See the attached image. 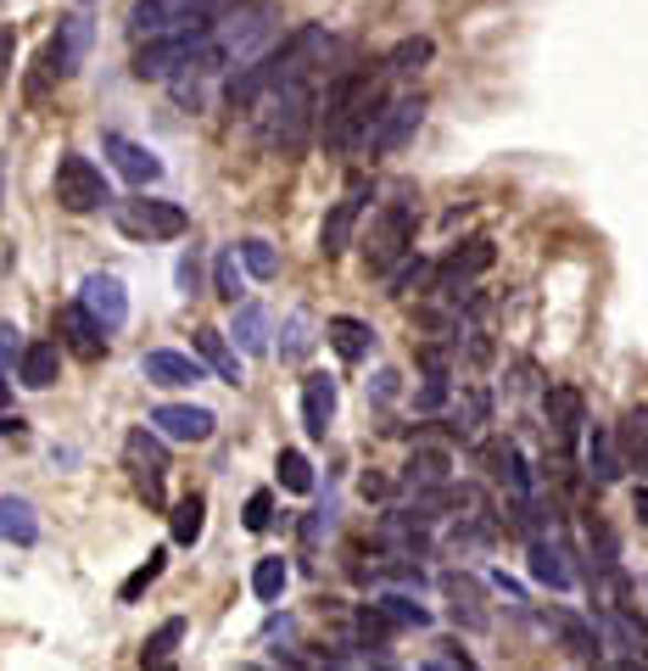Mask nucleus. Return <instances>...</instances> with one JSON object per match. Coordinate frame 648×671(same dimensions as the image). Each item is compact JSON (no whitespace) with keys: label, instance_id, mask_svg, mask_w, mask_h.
Returning a JSON list of instances; mask_svg holds the SVG:
<instances>
[{"label":"nucleus","instance_id":"nucleus-1","mask_svg":"<svg viewBox=\"0 0 648 671\" xmlns=\"http://www.w3.org/2000/svg\"><path fill=\"white\" fill-rule=\"evenodd\" d=\"M319 56H330V34L319 29V23H308V29H297L286 45H274V51H263L257 62H246L241 73H230V107H257L268 90H280V84H291V78H314V67H319Z\"/></svg>","mask_w":648,"mask_h":671},{"label":"nucleus","instance_id":"nucleus-2","mask_svg":"<svg viewBox=\"0 0 648 671\" xmlns=\"http://www.w3.org/2000/svg\"><path fill=\"white\" fill-rule=\"evenodd\" d=\"M386 102H392V96H386V73H381V62H375V67H358V73H341V78L330 84V96H325V113H319L325 146H330V151H352V146H363Z\"/></svg>","mask_w":648,"mask_h":671},{"label":"nucleus","instance_id":"nucleus-3","mask_svg":"<svg viewBox=\"0 0 648 671\" xmlns=\"http://www.w3.org/2000/svg\"><path fill=\"white\" fill-rule=\"evenodd\" d=\"M314 124H319V113H314V78H291V84H280V90H268L257 102V146L263 151H280V157L302 151L308 135H314Z\"/></svg>","mask_w":648,"mask_h":671},{"label":"nucleus","instance_id":"nucleus-4","mask_svg":"<svg viewBox=\"0 0 648 671\" xmlns=\"http://www.w3.org/2000/svg\"><path fill=\"white\" fill-rule=\"evenodd\" d=\"M414 235H419V207H414V196L386 202L381 219H375V230H369V246H363L369 275H392L403 258H414Z\"/></svg>","mask_w":648,"mask_h":671},{"label":"nucleus","instance_id":"nucleus-5","mask_svg":"<svg viewBox=\"0 0 648 671\" xmlns=\"http://www.w3.org/2000/svg\"><path fill=\"white\" fill-rule=\"evenodd\" d=\"M224 0H135L129 7V34L135 40H162L184 29H213Z\"/></svg>","mask_w":648,"mask_h":671},{"label":"nucleus","instance_id":"nucleus-6","mask_svg":"<svg viewBox=\"0 0 648 671\" xmlns=\"http://www.w3.org/2000/svg\"><path fill=\"white\" fill-rule=\"evenodd\" d=\"M113 219L129 241H173V235L191 230V213L179 202H162V196H129V202L113 207Z\"/></svg>","mask_w":648,"mask_h":671},{"label":"nucleus","instance_id":"nucleus-7","mask_svg":"<svg viewBox=\"0 0 648 671\" xmlns=\"http://www.w3.org/2000/svg\"><path fill=\"white\" fill-rule=\"evenodd\" d=\"M492 264H498V246H492L487 235H470V241H458L447 258L431 269V291H436V297H458V291H470Z\"/></svg>","mask_w":648,"mask_h":671},{"label":"nucleus","instance_id":"nucleus-8","mask_svg":"<svg viewBox=\"0 0 648 671\" xmlns=\"http://www.w3.org/2000/svg\"><path fill=\"white\" fill-rule=\"evenodd\" d=\"M56 202L67 213H96V207L113 202V185H107V174L89 157L62 151V162H56Z\"/></svg>","mask_w":648,"mask_h":671},{"label":"nucleus","instance_id":"nucleus-9","mask_svg":"<svg viewBox=\"0 0 648 671\" xmlns=\"http://www.w3.org/2000/svg\"><path fill=\"white\" fill-rule=\"evenodd\" d=\"M124 465H129V476H135V487L146 492V503H151V510H162L168 448H162V437H157L151 426H135V432L124 437Z\"/></svg>","mask_w":648,"mask_h":671},{"label":"nucleus","instance_id":"nucleus-10","mask_svg":"<svg viewBox=\"0 0 648 671\" xmlns=\"http://www.w3.org/2000/svg\"><path fill=\"white\" fill-rule=\"evenodd\" d=\"M369 202H375V185H369V180H352V185L341 191V202H336V207L325 213V224H319V252H325V258H341V252L352 246V235H358Z\"/></svg>","mask_w":648,"mask_h":671},{"label":"nucleus","instance_id":"nucleus-11","mask_svg":"<svg viewBox=\"0 0 648 671\" xmlns=\"http://www.w3.org/2000/svg\"><path fill=\"white\" fill-rule=\"evenodd\" d=\"M425 124V96H397V102H386L381 107V118H375V129H369V157H392L397 146H408L414 140V129Z\"/></svg>","mask_w":648,"mask_h":671},{"label":"nucleus","instance_id":"nucleus-12","mask_svg":"<svg viewBox=\"0 0 648 671\" xmlns=\"http://www.w3.org/2000/svg\"><path fill=\"white\" fill-rule=\"evenodd\" d=\"M542 419H548V437L560 443V448H576L582 432H587V397L582 386L560 381V386H548L542 392Z\"/></svg>","mask_w":648,"mask_h":671},{"label":"nucleus","instance_id":"nucleus-13","mask_svg":"<svg viewBox=\"0 0 648 671\" xmlns=\"http://www.w3.org/2000/svg\"><path fill=\"white\" fill-rule=\"evenodd\" d=\"M442 599H447L453 627H465V632H487V627H492L487 587H481L470 571H447V576H442Z\"/></svg>","mask_w":648,"mask_h":671},{"label":"nucleus","instance_id":"nucleus-14","mask_svg":"<svg viewBox=\"0 0 648 671\" xmlns=\"http://www.w3.org/2000/svg\"><path fill=\"white\" fill-rule=\"evenodd\" d=\"M78 308L96 319L102 330H124V324H129V291H124L118 275H89V280L78 286Z\"/></svg>","mask_w":648,"mask_h":671},{"label":"nucleus","instance_id":"nucleus-15","mask_svg":"<svg viewBox=\"0 0 648 671\" xmlns=\"http://www.w3.org/2000/svg\"><path fill=\"white\" fill-rule=\"evenodd\" d=\"M213 408H196V403H162L151 408V432L168 437V443H208L213 437Z\"/></svg>","mask_w":648,"mask_h":671},{"label":"nucleus","instance_id":"nucleus-16","mask_svg":"<svg viewBox=\"0 0 648 671\" xmlns=\"http://www.w3.org/2000/svg\"><path fill=\"white\" fill-rule=\"evenodd\" d=\"M89 45H96V23H89L84 12H67V18L56 23V40L45 45V51H51V62H56V78H73V73L84 67Z\"/></svg>","mask_w":648,"mask_h":671},{"label":"nucleus","instance_id":"nucleus-17","mask_svg":"<svg viewBox=\"0 0 648 671\" xmlns=\"http://www.w3.org/2000/svg\"><path fill=\"white\" fill-rule=\"evenodd\" d=\"M525 554H531V576H537L542 587H553V594H565V587L576 582V565H571L576 554H571V543H565V537H553V532L542 537V532H537Z\"/></svg>","mask_w":648,"mask_h":671},{"label":"nucleus","instance_id":"nucleus-18","mask_svg":"<svg viewBox=\"0 0 648 671\" xmlns=\"http://www.w3.org/2000/svg\"><path fill=\"white\" fill-rule=\"evenodd\" d=\"M615 448H620V465L626 470H648V403H631V408H620V419H615Z\"/></svg>","mask_w":648,"mask_h":671},{"label":"nucleus","instance_id":"nucleus-19","mask_svg":"<svg viewBox=\"0 0 648 671\" xmlns=\"http://www.w3.org/2000/svg\"><path fill=\"white\" fill-rule=\"evenodd\" d=\"M102 146H107V157L118 162V174H124V180H135V185H157V180H162L157 151H146L140 140H129V135H107Z\"/></svg>","mask_w":648,"mask_h":671},{"label":"nucleus","instance_id":"nucleus-20","mask_svg":"<svg viewBox=\"0 0 648 671\" xmlns=\"http://www.w3.org/2000/svg\"><path fill=\"white\" fill-rule=\"evenodd\" d=\"M325 342L336 348L341 364H363L369 353H375V330H369L363 319H352V313H336V319L325 324Z\"/></svg>","mask_w":648,"mask_h":671},{"label":"nucleus","instance_id":"nucleus-21","mask_svg":"<svg viewBox=\"0 0 648 671\" xmlns=\"http://www.w3.org/2000/svg\"><path fill=\"white\" fill-rule=\"evenodd\" d=\"M330 419H336V381L330 375H308L302 381V432L319 443L330 432Z\"/></svg>","mask_w":648,"mask_h":671},{"label":"nucleus","instance_id":"nucleus-22","mask_svg":"<svg viewBox=\"0 0 648 671\" xmlns=\"http://www.w3.org/2000/svg\"><path fill=\"white\" fill-rule=\"evenodd\" d=\"M582 443H587V470H593V481H598V487H615V481L626 476L620 448H615V432H609V426H587Z\"/></svg>","mask_w":648,"mask_h":671},{"label":"nucleus","instance_id":"nucleus-23","mask_svg":"<svg viewBox=\"0 0 648 671\" xmlns=\"http://www.w3.org/2000/svg\"><path fill=\"white\" fill-rule=\"evenodd\" d=\"M146 381L151 386H196L202 381V364L191 359V353H168V348H157V353H146Z\"/></svg>","mask_w":648,"mask_h":671},{"label":"nucleus","instance_id":"nucleus-24","mask_svg":"<svg viewBox=\"0 0 648 671\" xmlns=\"http://www.w3.org/2000/svg\"><path fill=\"white\" fill-rule=\"evenodd\" d=\"M56 375H62V348L56 342H23L18 381L34 386V392H45V386H56Z\"/></svg>","mask_w":648,"mask_h":671},{"label":"nucleus","instance_id":"nucleus-25","mask_svg":"<svg viewBox=\"0 0 648 671\" xmlns=\"http://www.w3.org/2000/svg\"><path fill=\"white\" fill-rule=\"evenodd\" d=\"M0 543H40V521H34V503L29 498H0Z\"/></svg>","mask_w":648,"mask_h":671},{"label":"nucleus","instance_id":"nucleus-26","mask_svg":"<svg viewBox=\"0 0 648 671\" xmlns=\"http://www.w3.org/2000/svg\"><path fill=\"white\" fill-rule=\"evenodd\" d=\"M62 336H67V348H73L78 359H102V324L89 319L78 302L62 308Z\"/></svg>","mask_w":648,"mask_h":671},{"label":"nucleus","instance_id":"nucleus-27","mask_svg":"<svg viewBox=\"0 0 648 671\" xmlns=\"http://www.w3.org/2000/svg\"><path fill=\"white\" fill-rule=\"evenodd\" d=\"M375 610H381V621H386L392 632H408V627H414V632H425V627L436 621V616H431L419 599H408V594H381V599H375Z\"/></svg>","mask_w":648,"mask_h":671},{"label":"nucleus","instance_id":"nucleus-28","mask_svg":"<svg viewBox=\"0 0 648 671\" xmlns=\"http://www.w3.org/2000/svg\"><path fill=\"white\" fill-rule=\"evenodd\" d=\"M168 521H173V543H179V548H196V543H202V526H208V498H202V492L179 498Z\"/></svg>","mask_w":648,"mask_h":671},{"label":"nucleus","instance_id":"nucleus-29","mask_svg":"<svg viewBox=\"0 0 648 671\" xmlns=\"http://www.w3.org/2000/svg\"><path fill=\"white\" fill-rule=\"evenodd\" d=\"M431 56H436V45H431L425 34H414V40L392 45V56L381 62V73H386V84H392V78H414V73H425Z\"/></svg>","mask_w":648,"mask_h":671},{"label":"nucleus","instance_id":"nucleus-30","mask_svg":"<svg viewBox=\"0 0 648 671\" xmlns=\"http://www.w3.org/2000/svg\"><path fill=\"white\" fill-rule=\"evenodd\" d=\"M447 470H453V459H447L442 448H419V454L403 465V487H419V492L447 487Z\"/></svg>","mask_w":648,"mask_h":671},{"label":"nucleus","instance_id":"nucleus-31","mask_svg":"<svg viewBox=\"0 0 648 671\" xmlns=\"http://www.w3.org/2000/svg\"><path fill=\"white\" fill-rule=\"evenodd\" d=\"M548 621H553V632H560V643H565L576 660H587V665L598 660L604 643H598V632H593L587 621H576V616H565V610H548Z\"/></svg>","mask_w":648,"mask_h":671},{"label":"nucleus","instance_id":"nucleus-32","mask_svg":"<svg viewBox=\"0 0 648 671\" xmlns=\"http://www.w3.org/2000/svg\"><path fill=\"white\" fill-rule=\"evenodd\" d=\"M196 353L219 370V381H230V386H241V359L230 353V342H224V330H213V324H202L196 330Z\"/></svg>","mask_w":648,"mask_h":671},{"label":"nucleus","instance_id":"nucleus-33","mask_svg":"<svg viewBox=\"0 0 648 671\" xmlns=\"http://www.w3.org/2000/svg\"><path fill=\"white\" fill-rule=\"evenodd\" d=\"M235 342H241V353H252V359L268 353V319H263L257 302H241V308H235Z\"/></svg>","mask_w":648,"mask_h":671},{"label":"nucleus","instance_id":"nucleus-34","mask_svg":"<svg viewBox=\"0 0 648 671\" xmlns=\"http://www.w3.org/2000/svg\"><path fill=\"white\" fill-rule=\"evenodd\" d=\"M286 582H291V565H286L280 554H268V560H257V565H252V594H257L263 605H280Z\"/></svg>","mask_w":648,"mask_h":671},{"label":"nucleus","instance_id":"nucleus-35","mask_svg":"<svg viewBox=\"0 0 648 671\" xmlns=\"http://www.w3.org/2000/svg\"><path fill=\"white\" fill-rule=\"evenodd\" d=\"M235 252H241V269H246L252 280H274V275H280V252H274L268 241L252 235V241H241Z\"/></svg>","mask_w":648,"mask_h":671},{"label":"nucleus","instance_id":"nucleus-36","mask_svg":"<svg viewBox=\"0 0 648 671\" xmlns=\"http://www.w3.org/2000/svg\"><path fill=\"white\" fill-rule=\"evenodd\" d=\"M162 565H168V548H151V554H146V565H135V571L124 576L118 599H124V605H140V594H146V587L162 576Z\"/></svg>","mask_w":648,"mask_h":671},{"label":"nucleus","instance_id":"nucleus-37","mask_svg":"<svg viewBox=\"0 0 648 671\" xmlns=\"http://www.w3.org/2000/svg\"><path fill=\"white\" fill-rule=\"evenodd\" d=\"M179 638H184V621H179V616H173V621H162V627L146 638L140 671H146V665H168V660H173V649H179Z\"/></svg>","mask_w":648,"mask_h":671},{"label":"nucleus","instance_id":"nucleus-38","mask_svg":"<svg viewBox=\"0 0 648 671\" xmlns=\"http://www.w3.org/2000/svg\"><path fill=\"white\" fill-rule=\"evenodd\" d=\"M274 470H280V487H286V492H314V465H308L302 448H286Z\"/></svg>","mask_w":648,"mask_h":671},{"label":"nucleus","instance_id":"nucleus-39","mask_svg":"<svg viewBox=\"0 0 648 671\" xmlns=\"http://www.w3.org/2000/svg\"><path fill=\"white\" fill-rule=\"evenodd\" d=\"M213 291H219L224 302H241V291H246V269L235 264V252H219V264H213Z\"/></svg>","mask_w":648,"mask_h":671},{"label":"nucleus","instance_id":"nucleus-40","mask_svg":"<svg viewBox=\"0 0 648 671\" xmlns=\"http://www.w3.org/2000/svg\"><path fill=\"white\" fill-rule=\"evenodd\" d=\"M268 526H274V492L263 487L246 498V532H268Z\"/></svg>","mask_w":648,"mask_h":671},{"label":"nucleus","instance_id":"nucleus-41","mask_svg":"<svg viewBox=\"0 0 648 671\" xmlns=\"http://www.w3.org/2000/svg\"><path fill=\"white\" fill-rule=\"evenodd\" d=\"M425 275H431V269H425L419 258H403V264H397V269L386 275V286H392V297H408V286H419Z\"/></svg>","mask_w":648,"mask_h":671},{"label":"nucleus","instance_id":"nucleus-42","mask_svg":"<svg viewBox=\"0 0 648 671\" xmlns=\"http://www.w3.org/2000/svg\"><path fill=\"white\" fill-rule=\"evenodd\" d=\"M23 359V330L18 324H0V381H7V364Z\"/></svg>","mask_w":648,"mask_h":671},{"label":"nucleus","instance_id":"nucleus-43","mask_svg":"<svg viewBox=\"0 0 648 671\" xmlns=\"http://www.w3.org/2000/svg\"><path fill=\"white\" fill-rule=\"evenodd\" d=\"M286 336H291V342H286L280 353H286V359H302V353H308V342H314V336H308V319L297 313V319L286 324Z\"/></svg>","mask_w":648,"mask_h":671},{"label":"nucleus","instance_id":"nucleus-44","mask_svg":"<svg viewBox=\"0 0 648 671\" xmlns=\"http://www.w3.org/2000/svg\"><path fill=\"white\" fill-rule=\"evenodd\" d=\"M196 275H202V269H196V252H184V258H179V291H184V297L196 291Z\"/></svg>","mask_w":648,"mask_h":671},{"label":"nucleus","instance_id":"nucleus-45","mask_svg":"<svg viewBox=\"0 0 648 671\" xmlns=\"http://www.w3.org/2000/svg\"><path fill=\"white\" fill-rule=\"evenodd\" d=\"M631 515L637 526H648V487H631Z\"/></svg>","mask_w":648,"mask_h":671},{"label":"nucleus","instance_id":"nucleus-46","mask_svg":"<svg viewBox=\"0 0 648 671\" xmlns=\"http://www.w3.org/2000/svg\"><path fill=\"white\" fill-rule=\"evenodd\" d=\"M23 432V419L18 414H0V437H18Z\"/></svg>","mask_w":648,"mask_h":671},{"label":"nucleus","instance_id":"nucleus-47","mask_svg":"<svg viewBox=\"0 0 648 671\" xmlns=\"http://www.w3.org/2000/svg\"><path fill=\"white\" fill-rule=\"evenodd\" d=\"M7 56H12V29L0 23V62H7Z\"/></svg>","mask_w":648,"mask_h":671},{"label":"nucleus","instance_id":"nucleus-48","mask_svg":"<svg viewBox=\"0 0 648 671\" xmlns=\"http://www.w3.org/2000/svg\"><path fill=\"white\" fill-rule=\"evenodd\" d=\"M615 671H648V660H631V654H626V660H620Z\"/></svg>","mask_w":648,"mask_h":671},{"label":"nucleus","instance_id":"nucleus-49","mask_svg":"<svg viewBox=\"0 0 648 671\" xmlns=\"http://www.w3.org/2000/svg\"><path fill=\"white\" fill-rule=\"evenodd\" d=\"M425 671H458V665H453V660H431Z\"/></svg>","mask_w":648,"mask_h":671},{"label":"nucleus","instance_id":"nucleus-50","mask_svg":"<svg viewBox=\"0 0 648 671\" xmlns=\"http://www.w3.org/2000/svg\"><path fill=\"white\" fill-rule=\"evenodd\" d=\"M7 403H12V386H7V381H0V408H7Z\"/></svg>","mask_w":648,"mask_h":671},{"label":"nucleus","instance_id":"nucleus-51","mask_svg":"<svg viewBox=\"0 0 648 671\" xmlns=\"http://www.w3.org/2000/svg\"><path fill=\"white\" fill-rule=\"evenodd\" d=\"M146 671H173V660H168V665H146Z\"/></svg>","mask_w":648,"mask_h":671}]
</instances>
